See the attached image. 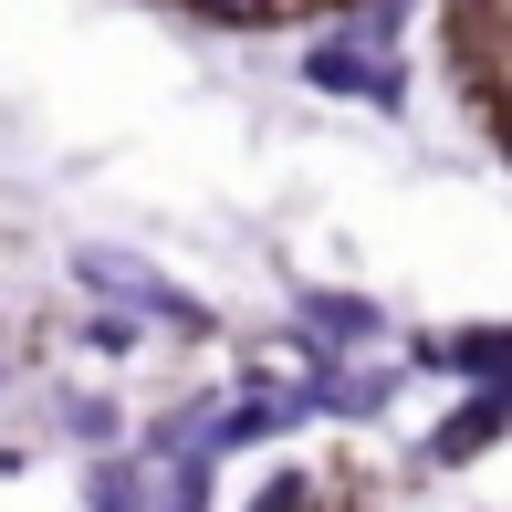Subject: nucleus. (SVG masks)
Here are the masks:
<instances>
[{"mask_svg":"<svg viewBox=\"0 0 512 512\" xmlns=\"http://www.w3.org/2000/svg\"><path fill=\"white\" fill-rule=\"evenodd\" d=\"M304 84H314V95H356V105H398V95H408L398 53H387V42H366L356 21H345V32H324L314 53H304Z\"/></svg>","mask_w":512,"mask_h":512,"instance_id":"1","label":"nucleus"},{"mask_svg":"<svg viewBox=\"0 0 512 512\" xmlns=\"http://www.w3.org/2000/svg\"><path fill=\"white\" fill-rule=\"evenodd\" d=\"M74 283H95V293H115V304H136V314L178 324V335H209V304H199V293H178L168 272L126 262V251H74Z\"/></svg>","mask_w":512,"mask_h":512,"instance_id":"2","label":"nucleus"},{"mask_svg":"<svg viewBox=\"0 0 512 512\" xmlns=\"http://www.w3.org/2000/svg\"><path fill=\"white\" fill-rule=\"evenodd\" d=\"M418 366H450V377H512V324H471V335H418Z\"/></svg>","mask_w":512,"mask_h":512,"instance_id":"3","label":"nucleus"},{"mask_svg":"<svg viewBox=\"0 0 512 512\" xmlns=\"http://www.w3.org/2000/svg\"><path fill=\"white\" fill-rule=\"evenodd\" d=\"M304 335L324 345V356H345V345H377L387 314L366 304V293H304Z\"/></svg>","mask_w":512,"mask_h":512,"instance_id":"4","label":"nucleus"},{"mask_svg":"<svg viewBox=\"0 0 512 512\" xmlns=\"http://www.w3.org/2000/svg\"><path fill=\"white\" fill-rule=\"evenodd\" d=\"M492 439H512V429H502V408H492V398H460V408H450V418L429 429V460L450 471V460H481Z\"/></svg>","mask_w":512,"mask_h":512,"instance_id":"5","label":"nucleus"},{"mask_svg":"<svg viewBox=\"0 0 512 512\" xmlns=\"http://www.w3.org/2000/svg\"><path fill=\"white\" fill-rule=\"evenodd\" d=\"M314 408H335V418H377V408H387V366H324V377H314Z\"/></svg>","mask_w":512,"mask_h":512,"instance_id":"6","label":"nucleus"},{"mask_svg":"<svg viewBox=\"0 0 512 512\" xmlns=\"http://www.w3.org/2000/svg\"><path fill=\"white\" fill-rule=\"evenodd\" d=\"M324 377V345H251V387H314Z\"/></svg>","mask_w":512,"mask_h":512,"instance_id":"7","label":"nucleus"},{"mask_svg":"<svg viewBox=\"0 0 512 512\" xmlns=\"http://www.w3.org/2000/svg\"><path fill=\"white\" fill-rule=\"evenodd\" d=\"M84 502H95V512H157L136 460H95V471H84Z\"/></svg>","mask_w":512,"mask_h":512,"instance_id":"8","label":"nucleus"},{"mask_svg":"<svg viewBox=\"0 0 512 512\" xmlns=\"http://www.w3.org/2000/svg\"><path fill=\"white\" fill-rule=\"evenodd\" d=\"M157 512H209V450H189V460L157 471Z\"/></svg>","mask_w":512,"mask_h":512,"instance_id":"9","label":"nucleus"},{"mask_svg":"<svg viewBox=\"0 0 512 512\" xmlns=\"http://www.w3.org/2000/svg\"><path fill=\"white\" fill-rule=\"evenodd\" d=\"M63 429H74L84 450H115V429H126V418H115L105 398H63Z\"/></svg>","mask_w":512,"mask_h":512,"instance_id":"10","label":"nucleus"},{"mask_svg":"<svg viewBox=\"0 0 512 512\" xmlns=\"http://www.w3.org/2000/svg\"><path fill=\"white\" fill-rule=\"evenodd\" d=\"M304 11H356V0H304Z\"/></svg>","mask_w":512,"mask_h":512,"instance_id":"11","label":"nucleus"}]
</instances>
